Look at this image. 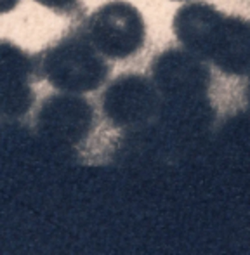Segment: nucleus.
I'll list each match as a JSON object with an SVG mask.
<instances>
[{
  "label": "nucleus",
  "mask_w": 250,
  "mask_h": 255,
  "mask_svg": "<svg viewBox=\"0 0 250 255\" xmlns=\"http://www.w3.org/2000/svg\"><path fill=\"white\" fill-rule=\"evenodd\" d=\"M19 3V0H0V14H7L14 10Z\"/></svg>",
  "instance_id": "6e6552de"
},
{
  "label": "nucleus",
  "mask_w": 250,
  "mask_h": 255,
  "mask_svg": "<svg viewBox=\"0 0 250 255\" xmlns=\"http://www.w3.org/2000/svg\"><path fill=\"white\" fill-rule=\"evenodd\" d=\"M35 66L38 77L71 94L98 91L112 71V64L92 45L84 28H73L49 45L35 57Z\"/></svg>",
  "instance_id": "f03ea898"
},
{
  "label": "nucleus",
  "mask_w": 250,
  "mask_h": 255,
  "mask_svg": "<svg viewBox=\"0 0 250 255\" xmlns=\"http://www.w3.org/2000/svg\"><path fill=\"white\" fill-rule=\"evenodd\" d=\"M82 28L92 45L108 59H128L142 51L146 42L141 10L125 0H112L98 7Z\"/></svg>",
  "instance_id": "7ed1b4c3"
},
{
  "label": "nucleus",
  "mask_w": 250,
  "mask_h": 255,
  "mask_svg": "<svg viewBox=\"0 0 250 255\" xmlns=\"http://www.w3.org/2000/svg\"><path fill=\"white\" fill-rule=\"evenodd\" d=\"M35 57L19 45L0 40V117L21 118L35 103Z\"/></svg>",
  "instance_id": "20e7f679"
},
{
  "label": "nucleus",
  "mask_w": 250,
  "mask_h": 255,
  "mask_svg": "<svg viewBox=\"0 0 250 255\" xmlns=\"http://www.w3.org/2000/svg\"><path fill=\"white\" fill-rule=\"evenodd\" d=\"M177 42L198 59L226 75L250 73V21L217 7L193 2L179 7L172 21Z\"/></svg>",
  "instance_id": "f257e3e1"
},
{
  "label": "nucleus",
  "mask_w": 250,
  "mask_h": 255,
  "mask_svg": "<svg viewBox=\"0 0 250 255\" xmlns=\"http://www.w3.org/2000/svg\"><path fill=\"white\" fill-rule=\"evenodd\" d=\"M155 103V91L141 75H122L103 94V111L115 127L137 122Z\"/></svg>",
  "instance_id": "423d86ee"
},
{
  "label": "nucleus",
  "mask_w": 250,
  "mask_h": 255,
  "mask_svg": "<svg viewBox=\"0 0 250 255\" xmlns=\"http://www.w3.org/2000/svg\"><path fill=\"white\" fill-rule=\"evenodd\" d=\"M179 2H184V0H179Z\"/></svg>",
  "instance_id": "1a4fd4ad"
},
{
  "label": "nucleus",
  "mask_w": 250,
  "mask_h": 255,
  "mask_svg": "<svg viewBox=\"0 0 250 255\" xmlns=\"http://www.w3.org/2000/svg\"><path fill=\"white\" fill-rule=\"evenodd\" d=\"M37 127L56 137L85 141L94 128V108L85 98L68 94L47 96L37 113Z\"/></svg>",
  "instance_id": "39448f33"
},
{
  "label": "nucleus",
  "mask_w": 250,
  "mask_h": 255,
  "mask_svg": "<svg viewBox=\"0 0 250 255\" xmlns=\"http://www.w3.org/2000/svg\"><path fill=\"white\" fill-rule=\"evenodd\" d=\"M35 2L54 10L56 14H61V16H73L80 9L78 0H35Z\"/></svg>",
  "instance_id": "0eeeda50"
}]
</instances>
